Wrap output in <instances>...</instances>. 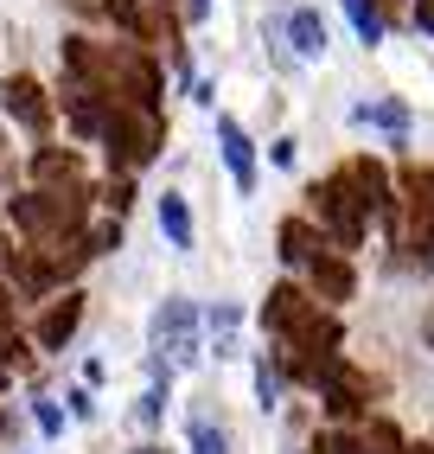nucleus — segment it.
<instances>
[{"mask_svg": "<svg viewBox=\"0 0 434 454\" xmlns=\"http://www.w3.org/2000/svg\"><path fill=\"white\" fill-rule=\"evenodd\" d=\"M211 13V0H185V20H205Z\"/></svg>", "mask_w": 434, "mask_h": 454, "instance_id": "24", "label": "nucleus"}, {"mask_svg": "<svg viewBox=\"0 0 434 454\" xmlns=\"http://www.w3.org/2000/svg\"><path fill=\"white\" fill-rule=\"evenodd\" d=\"M109 20L135 39H160L167 33V0H109Z\"/></svg>", "mask_w": 434, "mask_h": 454, "instance_id": "8", "label": "nucleus"}, {"mask_svg": "<svg viewBox=\"0 0 434 454\" xmlns=\"http://www.w3.org/2000/svg\"><path fill=\"white\" fill-rule=\"evenodd\" d=\"M192 454H236V448H230V435H224V429L198 422V429H192Z\"/></svg>", "mask_w": 434, "mask_h": 454, "instance_id": "18", "label": "nucleus"}, {"mask_svg": "<svg viewBox=\"0 0 434 454\" xmlns=\"http://www.w3.org/2000/svg\"><path fill=\"white\" fill-rule=\"evenodd\" d=\"M0 103H7V115H13L26 135H45V129H51V103H45V90H39L33 77H7Z\"/></svg>", "mask_w": 434, "mask_h": 454, "instance_id": "6", "label": "nucleus"}, {"mask_svg": "<svg viewBox=\"0 0 434 454\" xmlns=\"http://www.w3.org/2000/svg\"><path fill=\"white\" fill-rule=\"evenodd\" d=\"M262 320H268V333H282L288 340V358H300V352H332V320L320 314V301H306L300 288H275L268 294V308H262Z\"/></svg>", "mask_w": 434, "mask_h": 454, "instance_id": "2", "label": "nucleus"}, {"mask_svg": "<svg viewBox=\"0 0 434 454\" xmlns=\"http://www.w3.org/2000/svg\"><path fill=\"white\" fill-rule=\"evenodd\" d=\"M13 224L26 231L33 250L71 244V237H83V186H39V192L13 199Z\"/></svg>", "mask_w": 434, "mask_h": 454, "instance_id": "1", "label": "nucleus"}, {"mask_svg": "<svg viewBox=\"0 0 434 454\" xmlns=\"http://www.w3.org/2000/svg\"><path fill=\"white\" fill-rule=\"evenodd\" d=\"M135 454H167V448H153V442H141V448H135Z\"/></svg>", "mask_w": 434, "mask_h": 454, "instance_id": "26", "label": "nucleus"}, {"mask_svg": "<svg viewBox=\"0 0 434 454\" xmlns=\"http://www.w3.org/2000/svg\"><path fill=\"white\" fill-rule=\"evenodd\" d=\"M314 256H320L314 224H306V218H288V224H282V262H314Z\"/></svg>", "mask_w": 434, "mask_h": 454, "instance_id": "15", "label": "nucleus"}, {"mask_svg": "<svg viewBox=\"0 0 434 454\" xmlns=\"http://www.w3.org/2000/svg\"><path fill=\"white\" fill-rule=\"evenodd\" d=\"M33 179H45V186H77L83 167H77L71 147H65V154H58V147H39V154H33Z\"/></svg>", "mask_w": 434, "mask_h": 454, "instance_id": "12", "label": "nucleus"}, {"mask_svg": "<svg viewBox=\"0 0 434 454\" xmlns=\"http://www.w3.org/2000/svg\"><path fill=\"white\" fill-rule=\"evenodd\" d=\"M13 179V167H7V135H0V186Z\"/></svg>", "mask_w": 434, "mask_h": 454, "instance_id": "25", "label": "nucleus"}, {"mask_svg": "<svg viewBox=\"0 0 434 454\" xmlns=\"http://www.w3.org/2000/svg\"><path fill=\"white\" fill-rule=\"evenodd\" d=\"M306 276H314V294H320V301H352V262H345V256L320 250L314 262H306Z\"/></svg>", "mask_w": 434, "mask_h": 454, "instance_id": "10", "label": "nucleus"}, {"mask_svg": "<svg viewBox=\"0 0 434 454\" xmlns=\"http://www.w3.org/2000/svg\"><path fill=\"white\" fill-rule=\"evenodd\" d=\"M217 147H224V167H230V179L243 192L256 186V147H250V135H243V122H230V115H217Z\"/></svg>", "mask_w": 434, "mask_h": 454, "instance_id": "7", "label": "nucleus"}, {"mask_svg": "<svg viewBox=\"0 0 434 454\" xmlns=\"http://www.w3.org/2000/svg\"><path fill=\"white\" fill-rule=\"evenodd\" d=\"M153 346H160L173 365H198V308L185 294L160 301V314H153Z\"/></svg>", "mask_w": 434, "mask_h": 454, "instance_id": "5", "label": "nucleus"}, {"mask_svg": "<svg viewBox=\"0 0 434 454\" xmlns=\"http://www.w3.org/2000/svg\"><path fill=\"white\" fill-rule=\"evenodd\" d=\"M160 410H167V390H147V397H141V422H153Z\"/></svg>", "mask_w": 434, "mask_h": 454, "instance_id": "21", "label": "nucleus"}, {"mask_svg": "<svg viewBox=\"0 0 434 454\" xmlns=\"http://www.w3.org/2000/svg\"><path fill=\"white\" fill-rule=\"evenodd\" d=\"M358 122H377V129H409V109H402V103H370V109H358Z\"/></svg>", "mask_w": 434, "mask_h": 454, "instance_id": "17", "label": "nucleus"}, {"mask_svg": "<svg viewBox=\"0 0 434 454\" xmlns=\"http://www.w3.org/2000/svg\"><path fill=\"white\" fill-rule=\"evenodd\" d=\"M428 250H434V244H428Z\"/></svg>", "mask_w": 434, "mask_h": 454, "instance_id": "27", "label": "nucleus"}, {"mask_svg": "<svg viewBox=\"0 0 434 454\" xmlns=\"http://www.w3.org/2000/svg\"><path fill=\"white\" fill-rule=\"evenodd\" d=\"M288 39H294L300 58H326V20H320L314 7H300V13L288 20Z\"/></svg>", "mask_w": 434, "mask_h": 454, "instance_id": "13", "label": "nucleus"}, {"mask_svg": "<svg viewBox=\"0 0 434 454\" xmlns=\"http://www.w3.org/2000/svg\"><path fill=\"white\" fill-rule=\"evenodd\" d=\"M415 26H422V33H434V0H422V7H415Z\"/></svg>", "mask_w": 434, "mask_h": 454, "instance_id": "23", "label": "nucleus"}, {"mask_svg": "<svg viewBox=\"0 0 434 454\" xmlns=\"http://www.w3.org/2000/svg\"><path fill=\"white\" fill-rule=\"evenodd\" d=\"M352 186H358V205H364V218H396V199H390V173L377 160H358L352 167Z\"/></svg>", "mask_w": 434, "mask_h": 454, "instance_id": "9", "label": "nucleus"}, {"mask_svg": "<svg viewBox=\"0 0 434 454\" xmlns=\"http://www.w3.org/2000/svg\"><path fill=\"white\" fill-rule=\"evenodd\" d=\"M345 13H352V26H358V39H364V45H377V39H384V20H377V7H370V0H345Z\"/></svg>", "mask_w": 434, "mask_h": 454, "instance_id": "16", "label": "nucleus"}, {"mask_svg": "<svg viewBox=\"0 0 434 454\" xmlns=\"http://www.w3.org/2000/svg\"><path fill=\"white\" fill-rule=\"evenodd\" d=\"M39 429H45V435H58V429H65V416H58V403H45V397H39Z\"/></svg>", "mask_w": 434, "mask_h": 454, "instance_id": "20", "label": "nucleus"}, {"mask_svg": "<svg viewBox=\"0 0 434 454\" xmlns=\"http://www.w3.org/2000/svg\"><path fill=\"white\" fill-rule=\"evenodd\" d=\"M314 199H320V224L332 231V244L338 250H358L364 244V205H358V186H352V167L332 173Z\"/></svg>", "mask_w": 434, "mask_h": 454, "instance_id": "4", "label": "nucleus"}, {"mask_svg": "<svg viewBox=\"0 0 434 454\" xmlns=\"http://www.w3.org/2000/svg\"><path fill=\"white\" fill-rule=\"evenodd\" d=\"M77 320H83V301H77V294L51 301V308H45V320H39V346H45V352H58V346H65L71 333H77Z\"/></svg>", "mask_w": 434, "mask_h": 454, "instance_id": "11", "label": "nucleus"}, {"mask_svg": "<svg viewBox=\"0 0 434 454\" xmlns=\"http://www.w3.org/2000/svg\"><path fill=\"white\" fill-rule=\"evenodd\" d=\"M103 141H109V160H121V167H147L153 154H160V141H167V129H160V109H135V103H109V122H103Z\"/></svg>", "mask_w": 434, "mask_h": 454, "instance_id": "3", "label": "nucleus"}, {"mask_svg": "<svg viewBox=\"0 0 434 454\" xmlns=\"http://www.w3.org/2000/svg\"><path fill=\"white\" fill-rule=\"evenodd\" d=\"M160 231H167V244H173V250H192V211H185L179 192L160 199Z\"/></svg>", "mask_w": 434, "mask_h": 454, "instance_id": "14", "label": "nucleus"}, {"mask_svg": "<svg viewBox=\"0 0 434 454\" xmlns=\"http://www.w3.org/2000/svg\"><path fill=\"white\" fill-rule=\"evenodd\" d=\"M236 320H243V314H236V308H230V301H217V308H211V314H205V326H211V333H217V346H224V340H230V333H236Z\"/></svg>", "mask_w": 434, "mask_h": 454, "instance_id": "19", "label": "nucleus"}, {"mask_svg": "<svg viewBox=\"0 0 434 454\" xmlns=\"http://www.w3.org/2000/svg\"><path fill=\"white\" fill-rule=\"evenodd\" d=\"M256 390H262V403H275V397H282V384H275V372H268V365L256 372Z\"/></svg>", "mask_w": 434, "mask_h": 454, "instance_id": "22", "label": "nucleus"}]
</instances>
